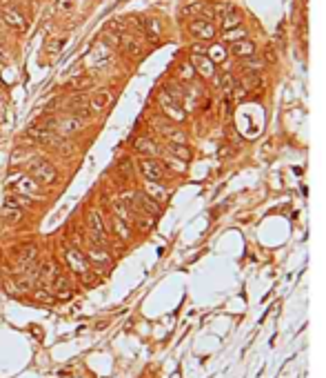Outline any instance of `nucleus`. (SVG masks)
Instances as JSON below:
<instances>
[{"label": "nucleus", "mask_w": 326, "mask_h": 378, "mask_svg": "<svg viewBox=\"0 0 326 378\" xmlns=\"http://www.w3.org/2000/svg\"><path fill=\"white\" fill-rule=\"evenodd\" d=\"M231 54L235 56V58H251V56L255 54V45L248 38L235 40V43H231Z\"/></svg>", "instance_id": "obj_11"}, {"label": "nucleus", "mask_w": 326, "mask_h": 378, "mask_svg": "<svg viewBox=\"0 0 326 378\" xmlns=\"http://www.w3.org/2000/svg\"><path fill=\"white\" fill-rule=\"evenodd\" d=\"M217 85H220V89L224 91L226 96H229L231 91L235 89V80H233V76H231V74H222V78L217 80Z\"/></svg>", "instance_id": "obj_29"}, {"label": "nucleus", "mask_w": 326, "mask_h": 378, "mask_svg": "<svg viewBox=\"0 0 326 378\" xmlns=\"http://www.w3.org/2000/svg\"><path fill=\"white\" fill-rule=\"evenodd\" d=\"M111 98H113V89H111V87H102V89H98L96 94H93L91 102H89V111L91 113L105 111L107 107H109V102H111Z\"/></svg>", "instance_id": "obj_7"}, {"label": "nucleus", "mask_w": 326, "mask_h": 378, "mask_svg": "<svg viewBox=\"0 0 326 378\" xmlns=\"http://www.w3.org/2000/svg\"><path fill=\"white\" fill-rule=\"evenodd\" d=\"M136 152L144 154V156H155V154H158V145H155L153 141H149V138H138Z\"/></svg>", "instance_id": "obj_22"}, {"label": "nucleus", "mask_w": 326, "mask_h": 378, "mask_svg": "<svg viewBox=\"0 0 326 378\" xmlns=\"http://www.w3.org/2000/svg\"><path fill=\"white\" fill-rule=\"evenodd\" d=\"M147 194L151 196V198H158V200H167V196H169L164 189L158 187V183H147Z\"/></svg>", "instance_id": "obj_31"}, {"label": "nucleus", "mask_w": 326, "mask_h": 378, "mask_svg": "<svg viewBox=\"0 0 326 378\" xmlns=\"http://www.w3.org/2000/svg\"><path fill=\"white\" fill-rule=\"evenodd\" d=\"M138 165H140V174L147 178V183H160L164 178V165L160 160H155L153 156H144Z\"/></svg>", "instance_id": "obj_2"}, {"label": "nucleus", "mask_w": 326, "mask_h": 378, "mask_svg": "<svg viewBox=\"0 0 326 378\" xmlns=\"http://www.w3.org/2000/svg\"><path fill=\"white\" fill-rule=\"evenodd\" d=\"M160 105L164 107V113L171 116L173 120H184V109H180V105L175 102V98L171 96L167 89L160 91Z\"/></svg>", "instance_id": "obj_8"}, {"label": "nucleus", "mask_w": 326, "mask_h": 378, "mask_svg": "<svg viewBox=\"0 0 326 378\" xmlns=\"http://www.w3.org/2000/svg\"><path fill=\"white\" fill-rule=\"evenodd\" d=\"M67 265L74 269L76 274H80V276L89 272V263H87L85 254L78 251V249H69V251H67Z\"/></svg>", "instance_id": "obj_10"}, {"label": "nucleus", "mask_w": 326, "mask_h": 378, "mask_svg": "<svg viewBox=\"0 0 326 378\" xmlns=\"http://www.w3.org/2000/svg\"><path fill=\"white\" fill-rule=\"evenodd\" d=\"M36 298H38V300H45V303H51V296L45 292V289H38V292H36Z\"/></svg>", "instance_id": "obj_37"}, {"label": "nucleus", "mask_w": 326, "mask_h": 378, "mask_svg": "<svg viewBox=\"0 0 326 378\" xmlns=\"http://www.w3.org/2000/svg\"><path fill=\"white\" fill-rule=\"evenodd\" d=\"M158 129L164 134V138H169V143H184V134L180 132L178 127L169 125V122H167V125H164V122H162V125H160Z\"/></svg>", "instance_id": "obj_20"}, {"label": "nucleus", "mask_w": 326, "mask_h": 378, "mask_svg": "<svg viewBox=\"0 0 326 378\" xmlns=\"http://www.w3.org/2000/svg\"><path fill=\"white\" fill-rule=\"evenodd\" d=\"M89 258H91L93 263H96V265H109V263H111V256H109L105 249L96 247V245H93L91 249H89Z\"/></svg>", "instance_id": "obj_25"}, {"label": "nucleus", "mask_w": 326, "mask_h": 378, "mask_svg": "<svg viewBox=\"0 0 326 378\" xmlns=\"http://www.w3.org/2000/svg\"><path fill=\"white\" fill-rule=\"evenodd\" d=\"M0 27H3V18H0Z\"/></svg>", "instance_id": "obj_41"}, {"label": "nucleus", "mask_w": 326, "mask_h": 378, "mask_svg": "<svg viewBox=\"0 0 326 378\" xmlns=\"http://www.w3.org/2000/svg\"><path fill=\"white\" fill-rule=\"evenodd\" d=\"M56 274H58V269H56L54 263H45V267L40 269V276H43L45 281H51V278H54Z\"/></svg>", "instance_id": "obj_33"}, {"label": "nucleus", "mask_w": 326, "mask_h": 378, "mask_svg": "<svg viewBox=\"0 0 326 378\" xmlns=\"http://www.w3.org/2000/svg\"><path fill=\"white\" fill-rule=\"evenodd\" d=\"M65 45H67V38H62V36H54V38H49V43H47V54H58Z\"/></svg>", "instance_id": "obj_28"}, {"label": "nucleus", "mask_w": 326, "mask_h": 378, "mask_svg": "<svg viewBox=\"0 0 326 378\" xmlns=\"http://www.w3.org/2000/svg\"><path fill=\"white\" fill-rule=\"evenodd\" d=\"M0 218L12 225V222H18L23 218V214H20V209H16V207H3V209H0Z\"/></svg>", "instance_id": "obj_27"}, {"label": "nucleus", "mask_w": 326, "mask_h": 378, "mask_svg": "<svg viewBox=\"0 0 326 378\" xmlns=\"http://www.w3.org/2000/svg\"><path fill=\"white\" fill-rule=\"evenodd\" d=\"M140 25H142V29H144V34H147L149 40H158L160 36H162V25H160V20L144 18V20H140Z\"/></svg>", "instance_id": "obj_16"}, {"label": "nucleus", "mask_w": 326, "mask_h": 378, "mask_svg": "<svg viewBox=\"0 0 326 378\" xmlns=\"http://www.w3.org/2000/svg\"><path fill=\"white\" fill-rule=\"evenodd\" d=\"M0 122H5V102H3V98H0Z\"/></svg>", "instance_id": "obj_40"}, {"label": "nucleus", "mask_w": 326, "mask_h": 378, "mask_svg": "<svg viewBox=\"0 0 326 378\" xmlns=\"http://www.w3.org/2000/svg\"><path fill=\"white\" fill-rule=\"evenodd\" d=\"M167 149H169V154H173L175 158L184 160V163L191 160V149L186 147L184 143H167Z\"/></svg>", "instance_id": "obj_18"}, {"label": "nucleus", "mask_w": 326, "mask_h": 378, "mask_svg": "<svg viewBox=\"0 0 326 378\" xmlns=\"http://www.w3.org/2000/svg\"><path fill=\"white\" fill-rule=\"evenodd\" d=\"M206 56L211 58V63H224V60H226L224 45H211L209 51H206Z\"/></svg>", "instance_id": "obj_26"}, {"label": "nucleus", "mask_w": 326, "mask_h": 378, "mask_svg": "<svg viewBox=\"0 0 326 378\" xmlns=\"http://www.w3.org/2000/svg\"><path fill=\"white\" fill-rule=\"evenodd\" d=\"M12 187L18 191V194L27 196V198H38V196L43 194V189H40L38 180L29 178V176H25V174L14 176V178H12Z\"/></svg>", "instance_id": "obj_3"}, {"label": "nucleus", "mask_w": 326, "mask_h": 378, "mask_svg": "<svg viewBox=\"0 0 326 378\" xmlns=\"http://www.w3.org/2000/svg\"><path fill=\"white\" fill-rule=\"evenodd\" d=\"M51 287H54V292L58 294L60 298H69L71 296V285H69V278L67 276H60V274H56L54 278H51Z\"/></svg>", "instance_id": "obj_15"}, {"label": "nucleus", "mask_w": 326, "mask_h": 378, "mask_svg": "<svg viewBox=\"0 0 326 378\" xmlns=\"http://www.w3.org/2000/svg\"><path fill=\"white\" fill-rule=\"evenodd\" d=\"M87 225H89V234L93 238V242H96V245H102V242L107 240L105 225H102V216L98 214V211H89V214H87Z\"/></svg>", "instance_id": "obj_6"}, {"label": "nucleus", "mask_w": 326, "mask_h": 378, "mask_svg": "<svg viewBox=\"0 0 326 378\" xmlns=\"http://www.w3.org/2000/svg\"><path fill=\"white\" fill-rule=\"evenodd\" d=\"M29 174L34 176L36 180L45 183V185H54L56 178H58L56 167L47 158H34V160H31V163H29Z\"/></svg>", "instance_id": "obj_1"}, {"label": "nucleus", "mask_w": 326, "mask_h": 378, "mask_svg": "<svg viewBox=\"0 0 326 378\" xmlns=\"http://www.w3.org/2000/svg\"><path fill=\"white\" fill-rule=\"evenodd\" d=\"M5 205L20 209V207H29L31 198H27V196H23V194H9V196H5Z\"/></svg>", "instance_id": "obj_24"}, {"label": "nucleus", "mask_w": 326, "mask_h": 378, "mask_svg": "<svg viewBox=\"0 0 326 378\" xmlns=\"http://www.w3.org/2000/svg\"><path fill=\"white\" fill-rule=\"evenodd\" d=\"M0 18L7 23V27L16 29V32H27V18H25V14L20 12V9H16V7H5L3 14H0Z\"/></svg>", "instance_id": "obj_4"}, {"label": "nucleus", "mask_w": 326, "mask_h": 378, "mask_svg": "<svg viewBox=\"0 0 326 378\" xmlns=\"http://www.w3.org/2000/svg\"><path fill=\"white\" fill-rule=\"evenodd\" d=\"M189 32L195 36V38H200V40H211L215 36V27L211 25V20H206V18H193L189 23Z\"/></svg>", "instance_id": "obj_5"}, {"label": "nucleus", "mask_w": 326, "mask_h": 378, "mask_svg": "<svg viewBox=\"0 0 326 378\" xmlns=\"http://www.w3.org/2000/svg\"><path fill=\"white\" fill-rule=\"evenodd\" d=\"M71 7H74V5H71V0H62V3H58V12H69Z\"/></svg>", "instance_id": "obj_38"}, {"label": "nucleus", "mask_w": 326, "mask_h": 378, "mask_svg": "<svg viewBox=\"0 0 326 378\" xmlns=\"http://www.w3.org/2000/svg\"><path fill=\"white\" fill-rule=\"evenodd\" d=\"M111 211H113V216H118L120 220L124 222H131V209H129L127 205L122 203V200H111Z\"/></svg>", "instance_id": "obj_21"}, {"label": "nucleus", "mask_w": 326, "mask_h": 378, "mask_svg": "<svg viewBox=\"0 0 326 378\" xmlns=\"http://www.w3.org/2000/svg\"><path fill=\"white\" fill-rule=\"evenodd\" d=\"M242 23V14L237 7H233V5H229L226 7V14H224V29H233V27H240Z\"/></svg>", "instance_id": "obj_17"}, {"label": "nucleus", "mask_w": 326, "mask_h": 378, "mask_svg": "<svg viewBox=\"0 0 326 378\" xmlns=\"http://www.w3.org/2000/svg\"><path fill=\"white\" fill-rule=\"evenodd\" d=\"M191 65H193V69L198 71L200 76H204V78H213L215 74V63H211L209 56L200 54V51H195V56L191 58Z\"/></svg>", "instance_id": "obj_9"}, {"label": "nucleus", "mask_w": 326, "mask_h": 378, "mask_svg": "<svg viewBox=\"0 0 326 378\" xmlns=\"http://www.w3.org/2000/svg\"><path fill=\"white\" fill-rule=\"evenodd\" d=\"M178 76L182 80H191L195 76V69H193V65L191 63H180V67H178Z\"/></svg>", "instance_id": "obj_32"}, {"label": "nucleus", "mask_w": 326, "mask_h": 378, "mask_svg": "<svg viewBox=\"0 0 326 378\" xmlns=\"http://www.w3.org/2000/svg\"><path fill=\"white\" fill-rule=\"evenodd\" d=\"M242 38H246V32L242 27L226 29V34H224V43H235V40H242Z\"/></svg>", "instance_id": "obj_30"}, {"label": "nucleus", "mask_w": 326, "mask_h": 378, "mask_svg": "<svg viewBox=\"0 0 326 378\" xmlns=\"http://www.w3.org/2000/svg\"><path fill=\"white\" fill-rule=\"evenodd\" d=\"M120 172L122 174H131L133 172V165H131V160H122V163H120Z\"/></svg>", "instance_id": "obj_36"}, {"label": "nucleus", "mask_w": 326, "mask_h": 378, "mask_svg": "<svg viewBox=\"0 0 326 378\" xmlns=\"http://www.w3.org/2000/svg\"><path fill=\"white\" fill-rule=\"evenodd\" d=\"M266 60H268V63H273V60H275V51L266 49Z\"/></svg>", "instance_id": "obj_39"}, {"label": "nucleus", "mask_w": 326, "mask_h": 378, "mask_svg": "<svg viewBox=\"0 0 326 378\" xmlns=\"http://www.w3.org/2000/svg\"><path fill=\"white\" fill-rule=\"evenodd\" d=\"M118 47H120V51H122L124 56H140V54H142L140 43L133 38V36H127V34L120 36V40H118Z\"/></svg>", "instance_id": "obj_12"}, {"label": "nucleus", "mask_w": 326, "mask_h": 378, "mask_svg": "<svg viewBox=\"0 0 326 378\" xmlns=\"http://www.w3.org/2000/svg\"><path fill=\"white\" fill-rule=\"evenodd\" d=\"M36 256H38V247L36 245H25V247H20V249L16 251V263H18L20 267H29L31 263L36 261Z\"/></svg>", "instance_id": "obj_14"}, {"label": "nucleus", "mask_w": 326, "mask_h": 378, "mask_svg": "<svg viewBox=\"0 0 326 378\" xmlns=\"http://www.w3.org/2000/svg\"><path fill=\"white\" fill-rule=\"evenodd\" d=\"M111 227H113V231L118 234V238H120V240H129V238H131V229H129V222L120 220L118 216H111Z\"/></svg>", "instance_id": "obj_19"}, {"label": "nucleus", "mask_w": 326, "mask_h": 378, "mask_svg": "<svg viewBox=\"0 0 326 378\" xmlns=\"http://www.w3.org/2000/svg\"><path fill=\"white\" fill-rule=\"evenodd\" d=\"M91 85H93V76H89V74H80V76H76V78H71V82H69V87L76 91H85V89H89Z\"/></svg>", "instance_id": "obj_23"}, {"label": "nucleus", "mask_w": 326, "mask_h": 378, "mask_svg": "<svg viewBox=\"0 0 326 378\" xmlns=\"http://www.w3.org/2000/svg\"><path fill=\"white\" fill-rule=\"evenodd\" d=\"M12 63V56H9V51L5 47H0V65H9Z\"/></svg>", "instance_id": "obj_35"}, {"label": "nucleus", "mask_w": 326, "mask_h": 378, "mask_svg": "<svg viewBox=\"0 0 326 378\" xmlns=\"http://www.w3.org/2000/svg\"><path fill=\"white\" fill-rule=\"evenodd\" d=\"M136 203H138V211H144V214H149V216H160V211H162L160 205L155 203L149 194H138Z\"/></svg>", "instance_id": "obj_13"}, {"label": "nucleus", "mask_w": 326, "mask_h": 378, "mask_svg": "<svg viewBox=\"0 0 326 378\" xmlns=\"http://www.w3.org/2000/svg\"><path fill=\"white\" fill-rule=\"evenodd\" d=\"M242 82H244V87H255V85H260V76L257 74H246Z\"/></svg>", "instance_id": "obj_34"}]
</instances>
